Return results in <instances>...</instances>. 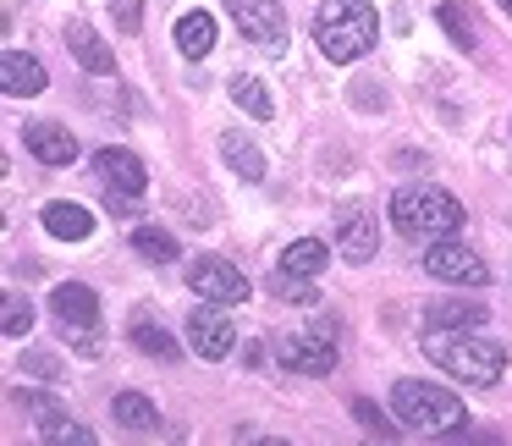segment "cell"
Wrapping results in <instances>:
<instances>
[{
  "label": "cell",
  "mask_w": 512,
  "mask_h": 446,
  "mask_svg": "<svg viewBox=\"0 0 512 446\" xmlns=\"http://www.w3.org/2000/svg\"><path fill=\"white\" fill-rule=\"evenodd\" d=\"M424 358L435 369H446L452 380H468L474 391L501 386L507 375V347L496 336H468V331H430L424 336Z\"/></svg>",
  "instance_id": "6da1fadb"
},
{
  "label": "cell",
  "mask_w": 512,
  "mask_h": 446,
  "mask_svg": "<svg viewBox=\"0 0 512 446\" xmlns=\"http://www.w3.org/2000/svg\"><path fill=\"white\" fill-rule=\"evenodd\" d=\"M391 226L408 243H441V237L463 232V204L435 182H408V188L391 193Z\"/></svg>",
  "instance_id": "7a4b0ae2"
},
{
  "label": "cell",
  "mask_w": 512,
  "mask_h": 446,
  "mask_svg": "<svg viewBox=\"0 0 512 446\" xmlns=\"http://www.w3.org/2000/svg\"><path fill=\"white\" fill-rule=\"evenodd\" d=\"M380 39V17L369 0H320V12H314V45H320L325 61L347 67V61L369 56Z\"/></svg>",
  "instance_id": "3957f363"
},
{
  "label": "cell",
  "mask_w": 512,
  "mask_h": 446,
  "mask_svg": "<svg viewBox=\"0 0 512 446\" xmlns=\"http://www.w3.org/2000/svg\"><path fill=\"white\" fill-rule=\"evenodd\" d=\"M391 413H397V424H413V430H457L468 419L463 397L424 386V380H397L391 386Z\"/></svg>",
  "instance_id": "277c9868"
},
{
  "label": "cell",
  "mask_w": 512,
  "mask_h": 446,
  "mask_svg": "<svg viewBox=\"0 0 512 446\" xmlns=\"http://www.w3.org/2000/svg\"><path fill=\"white\" fill-rule=\"evenodd\" d=\"M50 314H56L61 336H72L78 342L83 358H100V298H94V287H83V281H61L56 292H50Z\"/></svg>",
  "instance_id": "5b68a950"
},
{
  "label": "cell",
  "mask_w": 512,
  "mask_h": 446,
  "mask_svg": "<svg viewBox=\"0 0 512 446\" xmlns=\"http://www.w3.org/2000/svg\"><path fill=\"white\" fill-rule=\"evenodd\" d=\"M336 331H342L336 320H320L314 331L281 336V342H276V364L292 369V375H314V380L331 375V369H336Z\"/></svg>",
  "instance_id": "8992f818"
},
{
  "label": "cell",
  "mask_w": 512,
  "mask_h": 446,
  "mask_svg": "<svg viewBox=\"0 0 512 446\" xmlns=\"http://www.w3.org/2000/svg\"><path fill=\"white\" fill-rule=\"evenodd\" d=\"M226 12L243 28L248 45H259L265 56L287 50V12H281V0H226Z\"/></svg>",
  "instance_id": "52a82bcc"
},
{
  "label": "cell",
  "mask_w": 512,
  "mask_h": 446,
  "mask_svg": "<svg viewBox=\"0 0 512 446\" xmlns=\"http://www.w3.org/2000/svg\"><path fill=\"white\" fill-rule=\"evenodd\" d=\"M424 276L452 281V287H485L490 270L463 237H441V243H424Z\"/></svg>",
  "instance_id": "ba28073f"
},
{
  "label": "cell",
  "mask_w": 512,
  "mask_h": 446,
  "mask_svg": "<svg viewBox=\"0 0 512 446\" xmlns=\"http://www.w3.org/2000/svg\"><path fill=\"white\" fill-rule=\"evenodd\" d=\"M188 292H199L204 303H221V309H237V303H248V276L215 254H199L188 265Z\"/></svg>",
  "instance_id": "9c48e42d"
},
{
  "label": "cell",
  "mask_w": 512,
  "mask_h": 446,
  "mask_svg": "<svg viewBox=\"0 0 512 446\" xmlns=\"http://www.w3.org/2000/svg\"><path fill=\"white\" fill-rule=\"evenodd\" d=\"M182 331H188V353L204 358V364H221V358H232V347H237V325L221 314V303H199Z\"/></svg>",
  "instance_id": "30bf717a"
},
{
  "label": "cell",
  "mask_w": 512,
  "mask_h": 446,
  "mask_svg": "<svg viewBox=\"0 0 512 446\" xmlns=\"http://www.w3.org/2000/svg\"><path fill=\"white\" fill-rule=\"evenodd\" d=\"M375 248H380V221L364 204H342V210H336V254H342L347 265H369Z\"/></svg>",
  "instance_id": "8fae6325"
},
{
  "label": "cell",
  "mask_w": 512,
  "mask_h": 446,
  "mask_svg": "<svg viewBox=\"0 0 512 446\" xmlns=\"http://www.w3.org/2000/svg\"><path fill=\"white\" fill-rule=\"evenodd\" d=\"M23 144H28V155L45 160V166H72V160H78V133L61 127V122H28Z\"/></svg>",
  "instance_id": "7c38bea8"
},
{
  "label": "cell",
  "mask_w": 512,
  "mask_h": 446,
  "mask_svg": "<svg viewBox=\"0 0 512 446\" xmlns=\"http://www.w3.org/2000/svg\"><path fill=\"white\" fill-rule=\"evenodd\" d=\"M94 171H100V188H122V193H144L149 182V166L133 155V149H100L94 155Z\"/></svg>",
  "instance_id": "4fadbf2b"
},
{
  "label": "cell",
  "mask_w": 512,
  "mask_h": 446,
  "mask_svg": "<svg viewBox=\"0 0 512 446\" xmlns=\"http://www.w3.org/2000/svg\"><path fill=\"white\" fill-rule=\"evenodd\" d=\"M490 320V309L479 298H441L424 309V331H479Z\"/></svg>",
  "instance_id": "5bb4252c"
},
{
  "label": "cell",
  "mask_w": 512,
  "mask_h": 446,
  "mask_svg": "<svg viewBox=\"0 0 512 446\" xmlns=\"http://www.w3.org/2000/svg\"><path fill=\"white\" fill-rule=\"evenodd\" d=\"M0 89L12 94V100H34V94L50 89L45 67H39L34 56H23V50H6V61H0Z\"/></svg>",
  "instance_id": "9a60e30c"
},
{
  "label": "cell",
  "mask_w": 512,
  "mask_h": 446,
  "mask_svg": "<svg viewBox=\"0 0 512 446\" xmlns=\"http://www.w3.org/2000/svg\"><path fill=\"white\" fill-rule=\"evenodd\" d=\"M67 50H72V61H78L83 72H94V78H111V72H116L111 45H105L89 23H67Z\"/></svg>",
  "instance_id": "2e32d148"
},
{
  "label": "cell",
  "mask_w": 512,
  "mask_h": 446,
  "mask_svg": "<svg viewBox=\"0 0 512 446\" xmlns=\"http://www.w3.org/2000/svg\"><path fill=\"white\" fill-rule=\"evenodd\" d=\"M45 232L50 237H61V243H83V237L94 232V215L83 210V204H67V199H56V204H45Z\"/></svg>",
  "instance_id": "e0dca14e"
},
{
  "label": "cell",
  "mask_w": 512,
  "mask_h": 446,
  "mask_svg": "<svg viewBox=\"0 0 512 446\" xmlns=\"http://www.w3.org/2000/svg\"><path fill=\"white\" fill-rule=\"evenodd\" d=\"M127 336H133V347H138L144 358H160V364H171V358H177V342H171V331H166V325H160L149 309H138V314H133Z\"/></svg>",
  "instance_id": "ac0fdd59"
},
{
  "label": "cell",
  "mask_w": 512,
  "mask_h": 446,
  "mask_svg": "<svg viewBox=\"0 0 512 446\" xmlns=\"http://www.w3.org/2000/svg\"><path fill=\"white\" fill-rule=\"evenodd\" d=\"M111 419L122 424V430H133V435L160 430V408L144 397V391H116V397H111Z\"/></svg>",
  "instance_id": "d6986e66"
},
{
  "label": "cell",
  "mask_w": 512,
  "mask_h": 446,
  "mask_svg": "<svg viewBox=\"0 0 512 446\" xmlns=\"http://www.w3.org/2000/svg\"><path fill=\"white\" fill-rule=\"evenodd\" d=\"M177 50L188 61H204L215 50V17L204 12V6H199V12H182L177 17Z\"/></svg>",
  "instance_id": "ffe728a7"
},
{
  "label": "cell",
  "mask_w": 512,
  "mask_h": 446,
  "mask_svg": "<svg viewBox=\"0 0 512 446\" xmlns=\"http://www.w3.org/2000/svg\"><path fill=\"white\" fill-rule=\"evenodd\" d=\"M221 155H226V166L237 171V177H248V182H265V149L259 144H248L243 133H221Z\"/></svg>",
  "instance_id": "44dd1931"
},
{
  "label": "cell",
  "mask_w": 512,
  "mask_h": 446,
  "mask_svg": "<svg viewBox=\"0 0 512 446\" xmlns=\"http://www.w3.org/2000/svg\"><path fill=\"white\" fill-rule=\"evenodd\" d=\"M325 265H331V248H325L320 237H298L292 248H281L276 270H287V276H320Z\"/></svg>",
  "instance_id": "7402d4cb"
},
{
  "label": "cell",
  "mask_w": 512,
  "mask_h": 446,
  "mask_svg": "<svg viewBox=\"0 0 512 446\" xmlns=\"http://www.w3.org/2000/svg\"><path fill=\"white\" fill-rule=\"evenodd\" d=\"M435 23H441L446 34H452V45H457V50H474V45H479L468 0H441V6H435Z\"/></svg>",
  "instance_id": "603a6c76"
},
{
  "label": "cell",
  "mask_w": 512,
  "mask_h": 446,
  "mask_svg": "<svg viewBox=\"0 0 512 446\" xmlns=\"http://www.w3.org/2000/svg\"><path fill=\"white\" fill-rule=\"evenodd\" d=\"M133 248L138 259H149V265H177V237L166 232V226H133Z\"/></svg>",
  "instance_id": "cb8c5ba5"
},
{
  "label": "cell",
  "mask_w": 512,
  "mask_h": 446,
  "mask_svg": "<svg viewBox=\"0 0 512 446\" xmlns=\"http://www.w3.org/2000/svg\"><path fill=\"white\" fill-rule=\"evenodd\" d=\"M232 100H237V111H248L254 116V122H270V116H276V105H270V94H265V83L259 78H232Z\"/></svg>",
  "instance_id": "d4e9b609"
},
{
  "label": "cell",
  "mask_w": 512,
  "mask_h": 446,
  "mask_svg": "<svg viewBox=\"0 0 512 446\" xmlns=\"http://www.w3.org/2000/svg\"><path fill=\"white\" fill-rule=\"evenodd\" d=\"M0 331H6V336H28V331H34V303H28L23 292H6V303H0Z\"/></svg>",
  "instance_id": "484cf974"
},
{
  "label": "cell",
  "mask_w": 512,
  "mask_h": 446,
  "mask_svg": "<svg viewBox=\"0 0 512 446\" xmlns=\"http://www.w3.org/2000/svg\"><path fill=\"white\" fill-rule=\"evenodd\" d=\"M39 441H45V446H94V430H89V424H78V419L67 413V419L45 424V430H39Z\"/></svg>",
  "instance_id": "4316f807"
},
{
  "label": "cell",
  "mask_w": 512,
  "mask_h": 446,
  "mask_svg": "<svg viewBox=\"0 0 512 446\" xmlns=\"http://www.w3.org/2000/svg\"><path fill=\"white\" fill-rule=\"evenodd\" d=\"M17 408H23L28 419H39V430L56 424V419H67V408H61L56 397H45V391H17Z\"/></svg>",
  "instance_id": "83f0119b"
},
{
  "label": "cell",
  "mask_w": 512,
  "mask_h": 446,
  "mask_svg": "<svg viewBox=\"0 0 512 446\" xmlns=\"http://www.w3.org/2000/svg\"><path fill=\"white\" fill-rule=\"evenodd\" d=\"M270 292H276L281 303H320V292H314V276H287V270H276Z\"/></svg>",
  "instance_id": "f1b7e54d"
},
{
  "label": "cell",
  "mask_w": 512,
  "mask_h": 446,
  "mask_svg": "<svg viewBox=\"0 0 512 446\" xmlns=\"http://www.w3.org/2000/svg\"><path fill=\"white\" fill-rule=\"evenodd\" d=\"M353 419L364 424L369 435H380V441H391V435H397V424H386V413H380L369 397H358V402H353Z\"/></svg>",
  "instance_id": "f546056e"
},
{
  "label": "cell",
  "mask_w": 512,
  "mask_h": 446,
  "mask_svg": "<svg viewBox=\"0 0 512 446\" xmlns=\"http://www.w3.org/2000/svg\"><path fill=\"white\" fill-rule=\"evenodd\" d=\"M17 369L34 375V380H61V358L56 353H23V358H17Z\"/></svg>",
  "instance_id": "4dcf8cb0"
},
{
  "label": "cell",
  "mask_w": 512,
  "mask_h": 446,
  "mask_svg": "<svg viewBox=\"0 0 512 446\" xmlns=\"http://www.w3.org/2000/svg\"><path fill=\"white\" fill-rule=\"evenodd\" d=\"M111 17L122 34H138L144 28V0H111Z\"/></svg>",
  "instance_id": "1f68e13d"
},
{
  "label": "cell",
  "mask_w": 512,
  "mask_h": 446,
  "mask_svg": "<svg viewBox=\"0 0 512 446\" xmlns=\"http://www.w3.org/2000/svg\"><path fill=\"white\" fill-rule=\"evenodd\" d=\"M105 210H111L116 221H133V215H138V193H122V188H105Z\"/></svg>",
  "instance_id": "d6a6232c"
},
{
  "label": "cell",
  "mask_w": 512,
  "mask_h": 446,
  "mask_svg": "<svg viewBox=\"0 0 512 446\" xmlns=\"http://www.w3.org/2000/svg\"><path fill=\"white\" fill-rule=\"evenodd\" d=\"M391 166H397V171H419V166H424V155H419V149H402V155L391 160Z\"/></svg>",
  "instance_id": "836d02e7"
},
{
  "label": "cell",
  "mask_w": 512,
  "mask_h": 446,
  "mask_svg": "<svg viewBox=\"0 0 512 446\" xmlns=\"http://www.w3.org/2000/svg\"><path fill=\"white\" fill-rule=\"evenodd\" d=\"M496 6H501V12H507V17H512V0H496Z\"/></svg>",
  "instance_id": "e575fe53"
}]
</instances>
